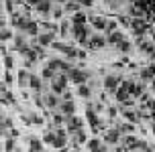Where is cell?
<instances>
[{"label": "cell", "mask_w": 155, "mask_h": 152, "mask_svg": "<svg viewBox=\"0 0 155 152\" xmlns=\"http://www.w3.org/2000/svg\"><path fill=\"white\" fill-rule=\"evenodd\" d=\"M86 118L90 120V124H92V128H94V130L98 128V118L94 116V112H86Z\"/></svg>", "instance_id": "obj_13"}, {"label": "cell", "mask_w": 155, "mask_h": 152, "mask_svg": "<svg viewBox=\"0 0 155 152\" xmlns=\"http://www.w3.org/2000/svg\"><path fill=\"white\" fill-rule=\"evenodd\" d=\"M29 148H31V150H41L43 146H41V142H39V140H31V146H29Z\"/></svg>", "instance_id": "obj_25"}, {"label": "cell", "mask_w": 155, "mask_h": 152, "mask_svg": "<svg viewBox=\"0 0 155 152\" xmlns=\"http://www.w3.org/2000/svg\"><path fill=\"white\" fill-rule=\"evenodd\" d=\"M104 85H106V89L114 91V89H118V79H116L114 75H108V77H106V81H104Z\"/></svg>", "instance_id": "obj_5"}, {"label": "cell", "mask_w": 155, "mask_h": 152, "mask_svg": "<svg viewBox=\"0 0 155 152\" xmlns=\"http://www.w3.org/2000/svg\"><path fill=\"white\" fill-rule=\"evenodd\" d=\"M84 23H86V14L78 12V14L74 16V24H84Z\"/></svg>", "instance_id": "obj_18"}, {"label": "cell", "mask_w": 155, "mask_h": 152, "mask_svg": "<svg viewBox=\"0 0 155 152\" xmlns=\"http://www.w3.org/2000/svg\"><path fill=\"white\" fill-rule=\"evenodd\" d=\"M29 81H31V87H33V89H41V81H39V79H37V77H29Z\"/></svg>", "instance_id": "obj_20"}, {"label": "cell", "mask_w": 155, "mask_h": 152, "mask_svg": "<svg viewBox=\"0 0 155 152\" xmlns=\"http://www.w3.org/2000/svg\"><path fill=\"white\" fill-rule=\"evenodd\" d=\"M78 2H80V4H84V6H92L94 0H78Z\"/></svg>", "instance_id": "obj_31"}, {"label": "cell", "mask_w": 155, "mask_h": 152, "mask_svg": "<svg viewBox=\"0 0 155 152\" xmlns=\"http://www.w3.org/2000/svg\"><path fill=\"white\" fill-rule=\"evenodd\" d=\"M88 45L92 47V49H98V47H102V45H104V39H102V37H94L92 41L88 43Z\"/></svg>", "instance_id": "obj_10"}, {"label": "cell", "mask_w": 155, "mask_h": 152, "mask_svg": "<svg viewBox=\"0 0 155 152\" xmlns=\"http://www.w3.org/2000/svg\"><path fill=\"white\" fill-rule=\"evenodd\" d=\"M78 93H80L82 98H88V95H90V89H88L86 85H82V83H80V89H78Z\"/></svg>", "instance_id": "obj_22"}, {"label": "cell", "mask_w": 155, "mask_h": 152, "mask_svg": "<svg viewBox=\"0 0 155 152\" xmlns=\"http://www.w3.org/2000/svg\"><path fill=\"white\" fill-rule=\"evenodd\" d=\"M43 77H47V79H49V77H53V69H51V67H47L45 71H43Z\"/></svg>", "instance_id": "obj_28"}, {"label": "cell", "mask_w": 155, "mask_h": 152, "mask_svg": "<svg viewBox=\"0 0 155 152\" xmlns=\"http://www.w3.org/2000/svg\"><path fill=\"white\" fill-rule=\"evenodd\" d=\"M141 77H143V79H151V77H155V65H151V67H147V69H143Z\"/></svg>", "instance_id": "obj_8"}, {"label": "cell", "mask_w": 155, "mask_h": 152, "mask_svg": "<svg viewBox=\"0 0 155 152\" xmlns=\"http://www.w3.org/2000/svg\"><path fill=\"white\" fill-rule=\"evenodd\" d=\"M108 41H110V43H114V45H120V43H123V33H112Z\"/></svg>", "instance_id": "obj_11"}, {"label": "cell", "mask_w": 155, "mask_h": 152, "mask_svg": "<svg viewBox=\"0 0 155 152\" xmlns=\"http://www.w3.org/2000/svg\"><path fill=\"white\" fill-rule=\"evenodd\" d=\"M37 10H39V12H43V14L49 12V0H41V2L37 4Z\"/></svg>", "instance_id": "obj_12"}, {"label": "cell", "mask_w": 155, "mask_h": 152, "mask_svg": "<svg viewBox=\"0 0 155 152\" xmlns=\"http://www.w3.org/2000/svg\"><path fill=\"white\" fill-rule=\"evenodd\" d=\"M92 24L96 26V29H106V20L104 18H100V16H92Z\"/></svg>", "instance_id": "obj_7"}, {"label": "cell", "mask_w": 155, "mask_h": 152, "mask_svg": "<svg viewBox=\"0 0 155 152\" xmlns=\"http://www.w3.org/2000/svg\"><path fill=\"white\" fill-rule=\"evenodd\" d=\"M131 26H133V29H135V33H137V35H143V33L147 30V24L143 23L141 18H135V20H133V23H131Z\"/></svg>", "instance_id": "obj_4"}, {"label": "cell", "mask_w": 155, "mask_h": 152, "mask_svg": "<svg viewBox=\"0 0 155 152\" xmlns=\"http://www.w3.org/2000/svg\"><path fill=\"white\" fill-rule=\"evenodd\" d=\"M153 132H155V128H153Z\"/></svg>", "instance_id": "obj_40"}, {"label": "cell", "mask_w": 155, "mask_h": 152, "mask_svg": "<svg viewBox=\"0 0 155 152\" xmlns=\"http://www.w3.org/2000/svg\"><path fill=\"white\" fill-rule=\"evenodd\" d=\"M88 148H90V150H100L102 146H100L98 140H90V142H88Z\"/></svg>", "instance_id": "obj_21"}, {"label": "cell", "mask_w": 155, "mask_h": 152, "mask_svg": "<svg viewBox=\"0 0 155 152\" xmlns=\"http://www.w3.org/2000/svg\"><path fill=\"white\" fill-rule=\"evenodd\" d=\"M141 49H143V51H145V53H151V55L155 53L153 45H149V43H143V45H141Z\"/></svg>", "instance_id": "obj_24"}, {"label": "cell", "mask_w": 155, "mask_h": 152, "mask_svg": "<svg viewBox=\"0 0 155 152\" xmlns=\"http://www.w3.org/2000/svg\"><path fill=\"white\" fill-rule=\"evenodd\" d=\"M123 130H124V132H133V126H131V124H127V126H123Z\"/></svg>", "instance_id": "obj_36"}, {"label": "cell", "mask_w": 155, "mask_h": 152, "mask_svg": "<svg viewBox=\"0 0 155 152\" xmlns=\"http://www.w3.org/2000/svg\"><path fill=\"white\" fill-rule=\"evenodd\" d=\"M39 2H41V0H29V4H33V6H37Z\"/></svg>", "instance_id": "obj_39"}, {"label": "cell", "mask_w": 155, "mask_h": 152, "mask_svg": "<svg viewBox=\"0 0 155 152\" xmlns=\"http://www.w3.org/2000/svg\"><path fill=\"white\" fill-rule=\"evenodd\" d=\"M4 61H6V67H8V69L12 67V59H10V57H6V59H4Z\"/></svg>", "instance_id": "obj_37"}, {"label": "cell", "mask_w": 155, "mask_h": 152, "mask_svg": "<svg viewBox=\"0 0 155 152\" xmlns=\"http://www.w3.org/2000/svg\"><path fill=\"white\" fill-rule=\"evenodd\" d=\"M65 83H68V79H65V75H61L55 83H51V85H53V91H57V93L63 91V89H65Z\"/></svg>", "instance_id": "obj_6"}, {"label": "cell", "mask_w": 155, "mask_h": 152, "mask_svg": "<svg viewBox=\"0 0 155 152\" xmlns=\"http://www.w3.org/2000/svg\"><path fill=\"white\" fill-rule=\"evenodd\" d=\"M70 79L76 83H84L86 81V73L84 71H78V69H70Z\"/></svg>", "instance_id": "obj_3"}, {"label": "cell", "mask_w": 155, "mask_h": 152, "mask_svg": "<svg viewBox=\"0 0 155 152\" xmlns=\"http://www.w3.org/2000/svg\"><path fill=\"white\" fill-rule=\"evenodd\" d=\"M4 148H6V150H12V148H15V142H12V140H8V142H6V146H4Z\"/></svg>", "instance_id": "obj_33"}, {"label": "cell", "mask_w": 155, "mask_h": 152, "mask_svg": "<svg viewBox=\"0 0 155 152\" xmlns=\"http://www.w3.org/2000/svg\"><path fill=\"white\" fill-rule=\"evenodd\" d=\"M51 41H53V33H47V35H41L39 37V43L41 45H49Z\"/></svg>", "instance_id": "obj_9"}, {"label": "cell", "mask_w": 155, "mask_h": 152, "mask_svg": "<svg viewBox=\"0 0 155 152\" xmlns=\"http://www.w3.org/2000/svg\"><path fill=\"white\" fill-rule=\"evenodd\" d=\"M18 79H21V83H27V81H25V79H27V73H21V75H18Z\"/></svg>", "instance_id": "obj_35"}, {"label": "cell", "mask_w": 155, "mask_h": 152, "mask_svg": "<svg viewBox=\"0 0 155 152\" xmlns=\"http://www.w3.org/2000/svg\"><path fill=\"white\" fill-rule=\"evenodd\" d=\"M129 91H131V95H133V98H139L141 93H143L141 85H133V83H131V87H129Z\"/></svg>", "instance_id": "obj_14"}, {"label": "cell", "mask_w": 155, "mask_h": 152, "mask_svg": "<svg viewBox=\"0 0 155 152\" xmlns=\"http://www.w3.org/2000/svg\"><path fill=\"white\" fill-rule=\"evenodd\" d=\"M124 118H127L129 122H137L139 120V116L135 114V112H124Z\"/></svg>", "instance_id": "obj_23"}, {"label": "cell", "mask_w": 155, "mask_h": 152, "mask_svg": "<svg viewBox=\"0 0 155 152\" xmlns=\"http://www.w3.org/2000/svg\"><path fill=\"white\" fill-rule=\"evenodd\" d=\"M63 112H65L68 116H71V114H74V106H71V101H70V99H68V101L63 104Z\"/></svg>", "instance_id": "obj_19"}, {"label": "cell", "mask_w": 155, "mask_h": 152, "mask_svg": "<svg viewBox=\"0 0 155 152\" xmlns=\"http://www.w3.org/2000/svg\"><path fill=\"white\" fill-rule=\"evenodd\" d=\"M27 55H29V61H27V63H31V61H35V59H37V51H29V53H27Z\"/></svg>", "instance_id": "obj_26"}, {"label": "cell", "mask_w": 155, "mask_h": 152, "mask_svg": "<svg viewBox=\"0 0 155 152\" xmlns=\"http://www.w3.org/2000/svg\"><path fill=\"white\" fill-rule=\"evenodd\" d=\"M0 37H2V41H6V39L10 37V33H8V30H4V29H2V35H0Z\"/></svg>", "instance_id": "obj_32"}, {"label": "cell", "mask_w": 155, "mask_h": 152, "mask_svg": "<svg viewBox=\"0 0 155 152\" xmlns=\"http://www.w3.org/2000/svg\"><path fill=\"white\" fill-rule=\"evenodd\" d=\"M129 49H131V45H129L127 41H123V43H120V51H123V53H127Z\"/></svg>", "instance_id": "obj_27"}, {"label": "cell", "mask_w": 155, "mask_h": 152, "mask_svg": "<svg viewBox=\"0 0 155 152\" xmlns=\"http://www.w3.org/2000/svg\"><path fill=\"white\" fill-rule=\"evenodd\" d=\"M74 30H76V37H78V41H80V43H86V41H88V30H86L84 24H76V26H74Z\"/></svg>", "instance_id": "obj_2"}, {"label": "cell", "mask_w": 155, "mask_h": 152, "mask_svg": "<svg viewBox=\"0 0 155 152\" xmlns=\"http://www.w3.org/2000/svg\"><path fill=\"white\" fill-rule=\"evenodd\" d=\"M116 140H118V130H112L106 134V142H116Z\"/></svg>", "instance_id": "obj_17"}, {"label": "cell", "mask_w": 155, "mask_h": 152, "mask_svg": "<svg viewBox=\"0 0 155 152\" xmlns=\"http://www.w3.org/2000/svg\"><path fill=\"white\" fill-rule=\"evenodd\" d=\"M53 140H55V136L51 134V132H47V136H45V142H49V144H53Z\"/></svg>", "instance_id": "obj_29"}, {"label": "cell", "mask_w": 155, "mask_h": 152, "mask_svg": "<svg viewBox=\"0 0 155 152\" xmlns=\"http://www.w3.org/2000/svg\"><path fill=\"white\" fill-rule=\"evenodd\" d=\"M80 126H82V122L78 120V118H71V122H70V132H76V130H80Z\"/></svg>", "instance_id": "obj_15"}, {"label": "cell", "mask_w": 155, "mask_h": 152, "mask_svg": "<svg viewBox=\"0 0 155 152\" xmlns=\"http://www.w3.org/2000/svg\"><path fill=\"white\" fill-rule=\"evenodd\" d=\"M47 104H49V106H55V104H57V98L49 95V98H47Z\"/></svg>", "instance_id": "obj_30"}, {"label": "cell", "mask_w": 155, "mask_h": 152, "mask_svg": "<svg viewBox=\"0 0 155 152\" xmlns=\"http://www.w3.org/2000/svg\"><path fill=\"white\" fill-rule=\"evenodd\" d=\"M25 30H27V33H31V35H37V23H31V20H29L27 26H25Z\"/></svg>", "instance_id": "obj_16"}, {"label": "cell", "mask_w": 155, "mask_h": 152, "mask_svg": "<svg viewBox=\"0 0 155 152\" xmlns=\"http://www.w3.org/2000/svg\"><path fill=\"white\" fill-rule=\"evenodd\" d=\"M147 106H149V107H153V110H155V99H151V101H147Z\"/></svg>", "instance_id": "obj_38"}, {"label": "cell", "mask_w": 155, "mask_h": 152, "mask_svg": "<svg viewBox=\"0 0 155 152\" xmlns=\"http://www.w3.org/2000/svg\"><path fill=\"white\" fill-rule=\"evenodd\" d=\"M59 30H61V35H68V23H63V24H61V29H59Z\"/></svg>", "instance_id": "obj_34"}, {"label": "cell", "mask_w": 155, "mask_h": 152, "mask_svg": "<svg viewBox=\"0 0 155 152\" xmlns=\"http://www.w3.org/2000/svg\"><path fill=\"white\" fill-rule=\"evenodd\" d=\"M129 87H131V81H123V85H120V89H116V99L118 101H127V98H129Z\"/></svg>", "instance_id": "obj_1"}]
</instances>
